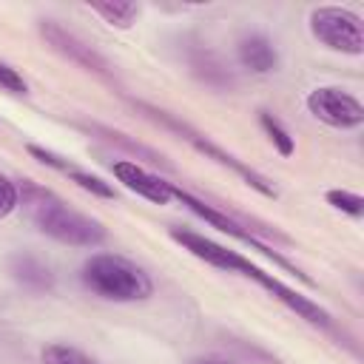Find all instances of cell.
I'll return each mask as SVG.
<instances>
[{"instance_id":"cell-1","label":"cell","mask_w":364,"mask_h":364,"mask_svg":"<svg viewBox=\"0 0 364 364\" xmlns=\"http://www.w3.org/2000/svg\"><path fill=\"white\" fill-rule=\"evenodd\" d=\"M20 196L31 208V219H34L37 230L46 233V236H51V239H57V242H63V245L97 247L108 236V230H105V225L100 219L68 208L65 202H60L48 191L31 185V179H23Z\"/></svg>"},{"instance_id":"cell-2","label":"cell","mask_w":364,"mask_h":364,"mask_svg":"<svg viewBox=\"0 0 364 364\" xmlns=\"http://www.w3.org/2000/svg\"><path fill=\"white\" fill-rule=\"evenodd\" d=\"M82 284L108 301H145L154 293L151 276L131 259L117 253H94L85 259Z\"/></svg>"},{"instance_id":"cell-3","label":"cell","mask_w":364,"mask_h":364,"mask_svg":"<svg viewBox=\"0 0 364 364\" xmlns=\"http://www.w3.org/2000/svg\"><path fill=\"white\" fill-rule=\"evenodd\" d=\"M310 34L321 46L350 54V57H358L364 51L361 17L341 6H316L310 11Z\"/></svg>"},{"instance_id":"cell-4","label":"cell","mask_w":364,"mask_h":364,"mask_svg":"<svg viewBox=\"0 0 364 364\" xmlns=\"http://www.w3.org/2000/svg\"><path fill=\"white\" fill-rule=\"evenodd\" d=\"M307 111L330 125V128H341V131H350V128H358L364 125V105L358 102V97H353L350 91L338 88V85H318L307 94L304 100Z\"/></svg>"},{"instance_id":"cell-5","label":"cell","mask_w":364,"mask_h":364,"mask_svg":"<svg viewBox=\"0 0 364 364\" xmlns=\"http://www.w3.org/2000/svg\"><path fill=\"white\" fill-rule=\"evenodd\" d=\"M247 279H253L259 287H264L273 299H279L287 310H293L299 318H304L307 324H316V327H327L330 324V313L318 304V301H313L310 296H304V293H299L296 287H290V284H284L282 279H276V276H270V273H264L262 267H256L253 262H250V267H247V273H245Z\"/></svg>"},{"instance_id":"cell-6","label":"cell","mask_w":364,"mask_h":364,"mask_svg":"<svg viewBox=\"0 0 364 364\" xmlns=\"http://www.w3.org/2000/svg\"><path fill=\"white\" fill-rule=\"evenodd\" d=\"M171 239L179 242L191 256L202 259V262L210 264V267H219V270H228V273H242V276H245L247 267H250V259H245L239 250L225 247V245H219V242H213V239H208V236H202V233H196V230L171 228Z\"/></svg>"},{"instance_id":"cell-7","label":"cell","mask_w":364,"mask_h":364,"mask_svg":"<svg viewBox=\"0 0 364 364\" xmlns=\"http://www.w3.org/2000/svg\"><path fill=\"white\" fill-rule=\"evenodd\" d=\"M154 114H156V117H162V119H165L168 125H173V128H176L179 134H185V139H188V142H191V145H193L196 151H202V154H208L210 159H216L219 165H225V168H230V171H236V173H239V176H242V179H245V182H247L250 188H256L259 193H264V196H270V199H276V196H279V191H276V188L270 185V179H264L262 173H256L253 168H247L245 162H239V159H236L233 154H228V151H222V148H219L216 142H210L208 136H202V134H196V131H191V128H185V125H179L176 119H168V117H165L162 111H154Z\"/></svg>"},{"instance_id":"cell-8","label":"cell","mask_w":364,"mask_h":364,"mask_svg":"<svg viewBox=\"0 0 364 364\" xmlns=\"http://www.w3.org/2000/svg\"><path fill=\"white\" fill-rule=\"evenodd\" d=\"M111 173L117 176V182H119L122 188L134 191L136 196H142V199H148V202H154V205H171V202H173L176 185H171L168 179L151 173L148 168H142V165H136V162H131V159H117V162L111 165Z\"/></svg>"},{"instance_id":"cell-9","label":"cell","mask_w":364,"mask_h":364,"mask_svg":"<svg viewBox=\"0 0 364 364\" xmlns=\"http://www.w3.org/2000/svg\"><path fill=\"white\" fill-rule=\"evenodd\" d=\"M40 34H43V40H46L57 54H63L65 60L77 63L80 68H88V71H97V74H105V71H108V63H105L91 46H85L80 37H74L71 31H65V28L57 26L54 20H40Z\"/></svg>"},{"instance_id":"cell-10","label":"cell","mask_w":364,"mask_h":364,"mask_svg":"<svg viewBox=\"0 0 364 364\" xmlns=\"http://www.w3.org/2000/svg\"><path fill=\"white\" fill-rule=\"evenodd\" d=\"M236 57L242 63V68L253 71V74H270L279 68V48L273 46V40L262 31H250L236 43Z\"/></svg>"},{"instance_id":"cell-11","label":"cell","mask_w":364,"mask_h":364,"mask_svg":"<svg viewBox=\"0 0 364 364\" xmlns=\"http://www.w3.org/2000/svg\"><path fill=\"white\" fill-rule=\"evenodd\" d=\"M11 279L17 284H23L26 290H31V293H46V290L54 287L51 267L43 259L31 256V253H17L11 259Z\"/></svg>"},{"instance_id":"cell-12","label":"cell","mask_w":364,"mask_h":364,"mask_svg":"<svg viewBox=\"0 0 364 364\" xmlns=\"http://www.w3.org/2000/svg\"><path fill=\"white\" fill-rule=\"evenodd\" d=\"M173 199H179L191 213H196L199 219H205L208 225H213V228H219L222 233H228V236H236V239H242V242H247L253 233H247V230H242V225L236 222V219H230L228 213H222V210H216L213 205H205L202 199H196L193 193H188V191H182V188H176L173 191Z\"/></svg>"},{"instance_id":"cell-13","label":"cell","mask_w":364,"mask_h":364,"mask_svg":"<svg viewBox=\"0 0 364 364\" xmlns=\"http://www.w3.org/2000/svg\"><path fill=\"white\" fill-rule=\"evenodd\" d=\"M259 125H262V131L267 134V139L273 142V148H276L282 156H293L296 139H293V134L282 125V119H276L270 111H259Z\"/></svg>"},{"instance_id":"cell-14","label":"cell","mask_w":364,"mask_h":364,"mask_svg":"<svg viewBox=\"0 0 364 364\" xmlns=\"http://www.w3.org/2000/svg\"><path fill=\"white\" fill-rule=\"evenodd\" d=\"M40 358H43V364H100L88 353H82V350H77L71 344H63V341L46 344L43 353H40Z\"/></svg>"},{"instance_id":"cell-15","label":"cell","mask_w":364,"mask_h":364,"mask_svg":"<svg viewBox=\"0 0 364 364\" xmlns=\"http://www.w3.org/2000/svg\"><path fill=\"white\" fill-rule=\"evenodd\" d=\"M91 11L100 14L108 26L128 28V26L134 23V17L139 14V6H136V3H94Z\"/></svg>"},{"instance_id":"cell-16","label":"cell","mask_w":364,"mask_h":364,"mask_svg":"<svg viewBox=\"0 0 364 364\" xmlns=\"http://www.w3.org/2000/svg\"><path fill=\"white\" fill-rule=\"evenodd\" d=\"M65 176H68L74 185H80L82 191H88V193H94V196H100V199H114V196H117V191H114L105 179H100L97 173H88V171L74 168V171H68Z\"/></svg>"},{"instance_id":"cell-17","label":"cell","mask_w":364,"mask_h":364,"mask_svg":"<svg viewBox=\"0 0 364 364\" xmlns=\"http://www.w3.org/2000/svg\"><path fill=\"white\" fill-rule=\"evenodd\" d=\"M324 199H327V205H333L336 210H341V213H347V216H353V219H358V216L364 213V199H361L358 193H353V191L333 188V191L324 193Z\"/></svg>"},{"instance_id":"cell-18","label":"cell","mask_w":364,"mask_h":364,"mask_svg":"<svg viewBox=\"0 0 364 364\" xmlns=\"http://www.w3.org/2000/svg\"><path fill=\"white\" fill-rule=\"evenodd\" d=\"M17 205H20V185L11 176L0 173V219H6L9 213H14Z\"/></svg>"},{"instance_id":"cell-19","label":"cell","mask_w":364,"mask_h":364,"mask_svg":"<svg viewBox=\"0 0 364 364\" xmlns=\"http://www.w3.org/2000/svg\"><path fill=\"white\" fill-rule=\"evenodd\" d=\"M26 148H28V154H31L37 162H43V165H48V168H54V171H63V173L74 171V165H71L65 156L54 154V151H46V148H40V145H26Z\"/></svg>"},{"instance_id":"cell-20","label":"cell","mask_w":364,"mask_h":364,"mask_svg":"<svg viewBox=\"0 0 364 364\" xmlns=\"http://www.w3.org/2000/svg\"><path fill=\"white\" fill-rule=\"evenodd\" d=\"M0 88H6L11 94H26L28 91V82L23 80V74L14 65H9V63L0 60Z\"/></svg>"},{"instance_id":"cell-21","label":"cell","mask_w":364,"mask_h":364,"mask_svg":"<svg viewBox=\"0 0 364 364\" xmlns=\"http://www.w3.org/2000/svg\"><path fill=\"white\" fill-rule=\"evenodd\" d=\"M188 364H233V361L230 358H222V355H196Z\"/></svg>"}]
</instances>
